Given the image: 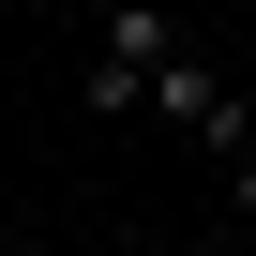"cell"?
Returning <instances> with one entry per match:
<instances>
[{
	"mask_svg": "<svg viewBox=\"0 0 256 256\" xmlns=\"http://www.w3.org/2000/svg\"><path fill=\"white\" fill-rule=\"evenodd\" d=\"M166 60H181V16H166V0H106V16H90V76H76V106H90V120H136Z\"/></svg>",
	"mask_w": 256,
	"mask_h": 256,
	"instance_id": "6da1fadb",
	"label": "cell"
},
{
	"mask_svg": "<svg viewBox=\"0 0 256 256\" xmlns=\"http://www.w3.org/2000/svg\"><path fill=\"white\" fill-rule=\"evenodd\" d=\"M226 196H241V226H256V151H241V166H226Z\"/></svg>",
	"mask_w": 256,
	"mask_h": 256,
	"instance_id": "7a4b0ae2",
	"label": "cell"
},
{
	"mask_svg": "<svg viewBox=\"0 0 256 256\" xmlns=\"http://www.w3.org/2000/svg\"><path fill=\"white\" fill-rule=\"evenodd\" d=\"M0 256H60V241H0Z\"/></svg>",
	"mask_w": 256,
	"mask_h": 256,
	"instance_id": "3957f363",
	"label": "cell"
}]
</instances>
